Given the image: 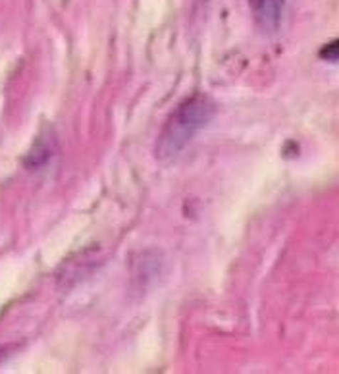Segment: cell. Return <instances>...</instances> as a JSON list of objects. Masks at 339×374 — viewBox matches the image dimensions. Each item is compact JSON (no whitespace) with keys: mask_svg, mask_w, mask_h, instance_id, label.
<instances>
[{"mask_svg":"<svg viewBox=\"0 0 339 374\" xmlns=\"http://www.w3.org/2000/svg\"><path fill=\"white\" fill-rule=\"evenodd\" d=\"M214 114L216 103L209 95L197 93L187 100H183L166 120L155 145V157L158 160H168L179 155L195 139L197 133L209 125Z\"/></svg>","mask_w":339,"mask_h":374,"instance_id":"cell-1","label":"cell"},{"mask_svg":"<svg viewBox=\"0 0 339 374\" xmlns=\"http://www.w3.org/2000/svg\"><path fill=\"white\" fill-rule=\"evenodd\" d=\"M256 27L264 33H276L281 24L286 0H249Z\"/></svg>","mask_w":339,"mask_h":374,"instance_id":"cell-2","label":"cell"}]
</instances>
